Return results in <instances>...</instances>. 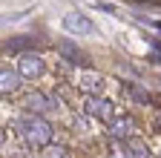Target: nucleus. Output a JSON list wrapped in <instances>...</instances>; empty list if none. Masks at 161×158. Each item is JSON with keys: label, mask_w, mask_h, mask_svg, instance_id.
<instances>
[{"label": "nucleus", "mask_w": 161, "mask_h": 158, "mask_svg": "<svg viewBox=\"0 0 161 158\" xmlns=\"http://www.w3.org/2000/svg\"><path fill=\"white\" fill-rule=\"evenodd\" d=\"M43 158H72L66 147H60V144H46L43 147Z\"/></svg>", "instance_id": "nucleus-11"}, {"label": "nucleus", "mask_w": 161, "mask_h": 158, "mask_svg": "<svg viewBox=\"0 0 161 158\" xmlns=\"http://www.w3.org/2000/svg\"><path fill=\"white\" fill-rule=\"evenodd\" d=\"M20 89V72L0 69V95H14Z\"/></svg>", "instance_id": "nucleus-8"}, {"label": "nucleus", "mask_w": 161, "mask_h": 158, "mask_svg": "<svg viewBox=\"0 0 161 158\" xmlns=\"http://www.w3.org/2000/svg\"><path fill=\"white\" fill-rule=\"evenodd\" d=\"M150 49H153V61L161 63V43L158 41H150Z\"/></svg>", "instance_id": "nucleus-14"}, {"label": "nucleus", "mask_w": 161, "mask_h": 158, "mask_svg": "<svg viewBox=\"0 0 161 158\" xmlns=\"http://www.w3.org/2000/svg\"><path fill=\"white\" fill-rule=\"evenodd\" d=\"M124 92H130V95L135 98L138 104H150V95H147L144 89H138V86H132V84H124Z\"/></svg>", "instance_id": "nucleus-12"}, {"label": "nucleus", "mask_w": 161, "mask_h": 158, "mask_svg": "<svg viewBox=\"0 0 161 158\" xmlns=\"http://www.w3.org/2000/svg\"><path fill=\"white\" fill-rule=\"evenodd\" d=\"M49 106H52V104H49V98H46L43 92H32V95L26 98V112H32V115H43Z\"/></svg>", "instance_id": "nucleus-9"}, {"label": "nucleus", "mask_w": 161, "mask_h": 158, "mask_svg": "<svg viewBox=\"0 0 161 158\" xmlns=\"http://www.w3.org/2000/svg\"><path fill=\"white\" fill-rule=\"evenodd\" d=\"M84 112H86V118H95V121H109L112 112H115V106H112L109 98H104V95H86Z\"/></svg>", "instance_id": "nucleus-2"}, {"label": "nucleus", "mask_w": 161, "mask_h": 158, "mask_svg": "<svg viewBox=\"0 0 161 158\" xmlns=\"http://www.w3.org/2000/svg\"><path fill=\"white\" fill-rule=\"evenodd\" d=\"M155 26H158V29H161V23H155Z\"/></svg>", "instance_id": "nucleus-17"}, {"label": "nucleus", "mask_w": 161, "mask_h": 158, "mask_svg": "<svg viewBox=\"0 0 161 158\" xmlns=\"http://www.w3.org/2000/svg\"><path fill=\"white\" fill-rule=\"evenodd\" d=\"M109 158H150V150L144 141H138V138H124V141H118L109 152Z\"/></svg>", "instance_id": "nucleus-4"}, {"label": "nucleus", "mask_w": 161, "mask_h": 158, "mask_svg": "<svg viewBox=\"0 0 161 158\" xmlns=\"http://www.w3.org/2000/svg\"><path fill=\"white\" fill-rule=\"evenodd\" d=\"M35 43H37L35 37H32V35H26V37H17V41H12L9 46H12V49H26V46H35Z\"/></svg>", "instance_id": "nucleus-13"}, {"label": "nucleus", "mask_w": 161, "mask_h": 158, "mask_svg": "<svg viewBox=\"0 0 161 158\" xmlns=\"http://www.w3.org/2000/svg\"><path fill=\"white\" fill-rule=\"evenodd\" d=\"M78 86H84L89 95H98V89H101V78L92 75V72H86V75H80V78H78Z\"/></svg>", "instance_id": "nucleus-10"}, {"label": "nucleus", "mask_w": 161, "mask_h": 158, "mask_svg": "<svg viewBox=\"0 0 161 158\" xmlns=\"http://www.w3.org/2000/svg\"><path fill=\"white\" fill-rule=\"evenodd\" d=\"M132 127H135L132 118L121 115V118H109L107 132H109V138H115V141H124V138H132Z\"/></svg>", "instance_id": "nucleus-6"}, {"label": "nucleus", "mask_w": 161, "mask_h": 158, "mask_svg": "<svg viewBox=\"0 0 161 158\" xmlns=\"http://www.w3.org/2000/svg\"><path fill=\"white\" fill-rule=\"evenodd\" d=\"M17 72H20V78L35 81V78H40V75L46 72V63H43V57H40L37 52H20V57H17Z\"/></svg>", "instance_id": "nucleus-3"}, {"label": "nucleus", "mask_w": 161, "mask_h": 158, "mask_svg": "<svg viewBox=\"0 0 161 158\" xmlns=\"http://www.w3.org/2000/svg\"><path fill=\"white\" fill-rule=\"evenodd\" d=\"M155 124H158V129H161V106H158V121H155Z\"/></svg>", "instance_id": "nucleus-15"}, {"label": "nucleus", "mask_w": 161, "mask_h": 158, "mask_svg": "<svg viewBox=\"0 0 161 158\" xmlns=\"http://www.w3.org/2000/svg\"><path fill=\"white\" fill-rule=\"evenodd\" d=\"M64 29L69 35H95V23L86 14H80V12H69L64 17Z\"/></svg>", "instance_id": "nucleus-5"}, {"label": "nucleus", "mask_w": 161, "mask_h": 158, "mask_svg": "<svg viewBox=\"0 0 161 158\" xmlns=\"http://www.w3.org/2000/svg\"><path fill=\"white\" fill-rule=\"evenodd\" d=\"M58 55H64V61H69L72 66H89L86 55L80 52L72 41H58Z\"/></svg>", "instance_id": "nucleus-7"}, {"label": "nucleus", "mask_w": 161, "mask_h": 158, "mask_svg": "<svg viewBox=\"0 0 161 158\" xmlns=\"http://www.w3.org/2000/svg\"><path fill=\"white\" fill-rule=\"evenodd\" d=\"M0 144H3V132H0Z\"/></svg>", "instance_id": "nucleus-16"}, {"label": "nucleus", "mask_w": 161, "mask_h": 158, "mask_svg": "<svg viewBox=\"0 0 161 158\" xmlns=\"http://www.w3.org/2000/svg\"><path fill=\"white\" fill-rule=\"evenodd\" d=\"M14 132L23 138V144H29V147H46V144H52V124L46 121L43 115H32V112L20 115L14 121Z\"/></svg>", "instance_id": "nucleus-1"}]
</instances>
